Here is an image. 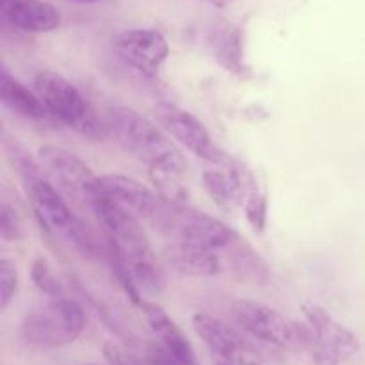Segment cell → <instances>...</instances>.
Instances as JSON below:
<instances>
[{"mask_svg":"<svg viewBox=\"0 0 365 365\" xmlns=\"http://www.w3.org/2000/svg\"><path fill=\"white\" fill-rule=\"evenodd\" d=\"M86 205L102 225L109 239V248L127 267L139 291H145L146 294L152 296L163 294L166 289V277L145 230L139 225V220L120 209L106 195L102 180L88 198Z\"/></svg>","mask_w":365,"mask_h":365,"instance_id":"obj_1","label":"cell"},{"mask_svg":"<svg viewBox=\"0 0 365 365\" xmlns=\"http://www.w3.org/2000/svg\"><path fill=\"white\" fill-rule=\"evenodd\" d=\"M106 121L109 135L116 139L121 148L141 160L148 168V173H185L187 163L159 123H153L150 118L127 106L109 107Z\"/></svg>","mask_w":365,"mask_h":365,"instance_id":"obj_2","label":"cell"},{"mask_svg":"<svg viewBox=\"0 0 365 365\" xmlns=\"http://www.w3.org/2000/svg\"><path fill=\"white\" fill-rule=\"evenodd\" d=\"M34 91L56 120L82 138L95 143H102L109 138L106 118L100 116L84 93L64 75L53 70H41L34 77Z\"/></svg>","mask_w":365,"mask_h":365,"instance_id":"obj_3","label":"cell"},{"mask_svg":"<svg viewBox=\"0 0 365 365\" xmlns=\"http://www.w3.org/2000/svg\"><path fill=\"white\" fill-rule=\"evenodd\" d=\"M150 221L155 230L171 242H187L216 252L237 241V235L227 223L187 203H170L160 200Z\"/></svg>","mask_w":365,"mask_h":365,"instance_id":"obj_4","label":"cell"},{"mask_svg":"<svg viewBox=\"0 0 365 365\" xmlns=\"http://www.w3.org/2000/svg\"><path fill=\"white\" fill-rule=\"evenodd\" d=\"M84 327L82 307L75 299L61 296L27 314L21 323V335L36 348H61L77 341Z\"/></svg>","mask_w":365,"mask_h":365,"instance_id":"obj_5","label":"cell"},{"mask_svg":"<svg viewBox=\"0 0 365 365\" xmlns=\"http://www.w3.org/2000/svg\"><path fill=\"white\" fill-rule=\"evenodd\" d=\"M153 116L170 138L198 159L210 164H228L232 157L212 139L205 125L192 113L170 100H160L153 106Z\"/></svg>","mask_w":365,"mask_h":365,"instance_id":"obj_6","label":"cell"},{"mask_svg":"<svg viewBox=\"0 0 365 365\" xmlns=\"http://www.w3.org/2000/svg\"><path fill=\"white\" fill-rule=\"evenodd\" d=\"M307 324L314 330L309 349L316 365H342L360 351V341L351 330L339 323L327 309L314 302L302 305Z\"/></svg>","mask_w":365,"mask_h":365,"instance_id":"obj_7","label":"cell"},{"mask_svg":"<svg viewBox=\"0 0 365 365\" xmlns=\"http://www.w3.org/2000/svg\"><path fill=\"white\" fill-rule=\"evenodd\" d=\"M230 314L237 327L259 341L280 348L298 344V324L277 309L253 299H235L230 305Z\"/></svg>","mask_w":365,"mask_h":365,"instance_id":"obj_8","label":"cell"},{"mask_svg":"<svg viewBox=\"0 0 365 365\" xmlns=\"http://www.w3.org/2000/svg\"><path fill=\"white\" fill-rule=\"evenodd\" d=\"M114 52L127 66L155 77L170 57V43L155 29H128L114 38Z\"/></svg>","mask_w":365,"mask_h":365,"instance_id":"obj_9","label":"cell"},{"mask_svg":"<svg viewBox=\"0 0 365 365\" xmlns=\"http://www.w3.org/2000/svg\"><path fill=\"white\" fill-rule=\"evenodd\" d=\"M192 327H195L198 337L205 342L207 348L230 365H271L246 342L245 337L239 335L234 328L228 327L217 317L210 314L198 312L192 316Z\"/></svg>","mask_w":365,"mask_h":365,"instance_id":"obj_10","label":"cell"},{"mask_svg":"<svg viewBox=\"0 0 365 365\" xmlns=\"http://www.w3.org/2000/svg\"><path fill=\"white\" fill-rule=\"evenodd\" d=\"M21 182L25 196L29 198L39 225L50 234L66 237L81 220L71 212L70 205L64 202L57 189L41 173L21 177Z\"/></svg>","mask_w":365,"mask_h":365,"instance_id":"obj_11","label":"cell"},{"mask_svg":"<svg viewBox=\"0 0 365 365\" xmlns=\"http://www.w3.org/2000/svg\"><path fill=\"white\" fill-rule=\"evenodd\" d=\"M39 163L43 168L48 170V173L66 189L70 195L82 198L88 202L100 184L98 175L93 173L91 168L84 163L78 155L66 148H61L57 145H43L38 150Z\"/></svg>","mask_w":365,"mask_h":365,"instance_id":"obj_12","label":"cell"},{"mask_svg":"<svg viewBox=\"0 0 365 365\" xmlns=\"http://www.w3.org/2000/svg\"><path fill=\"white\" fill-rule=\"evenodd\" d=\"M106 195L120 209L134 216L135 220H152L159 207L160 198L150 191L145 184L121 173H107L100 177Z\"/></svg>","mask_w":365,"mask_h":365,"instance_id":"obj_13","label":"cell"},{"mask_svg":"<svg viewBox=\"0 0 365 365\" xmlns=\"http://www.w3.org/2000/svg\"><path fill=\"white\" fill-rule=\"evenodd\" d=\"M145 314L146 321L150 324V330L153 331L157 339V344L168 353L173 360L180 365H198V356H196L195 348L187 335L182 331V328L168 316L166 310L153 302H143L139 307Z\"/></svg>","mask_w":365,"mask_h":365,"instance_id":"obj_14","label":"cell"},{"mask_svg":"<svg viewBox=\"0 0 365 365\" xmlns=\"http://www.w3.org/2000/svg\"><path fill=\"white\" fill-rule=\"evenodd\" d=\"M0 11L11 27L32 34L57 31L63 24L61 11L45 0H0Z\"/></svg>","mask_w":365,"mask_h":365,"instance_id":"obj_15","label":"cell"},{"mask_svg":"<svg viewBox=\"0 0 365 365\" xmlns=\"http://www.w3.org/2000/svg\"><path fill=\"white\" fill-rule=\"evenodd\" d=\"M163 259L178 274L192 278L217 277L223 269L220 255L214 250L187 242H170L163 250Z\"/></svg>","mask_w":365,"mask_h":365,"instance_id":"obj_16","label":"cell"},{"mask_svg":"<svg viewBox=\"0 0 365 365\" xmlns=\"http://www.w3.org/2000/svg\"><path fill=\"white\" fill-rule=\"evenodd\" d=\"M228 171L234 177L235 185L241 195V207L245 209L246 220L255 232H264L267 225V198L260 189L255 173L246 163L239 159H230Z\"/></svg>","mask_w":365,"mask_h":365,"instance_id":"obj_17","label":"cell"},{"mask_svg":"<svg viewBox=\"0 0 365 365\" xmlns=\"http://www.w3.org/2000/svg\"><path fill=\"white\" fill-rule=\"evenodd\" d=\"M207 43H209L214 59L221 68L239 75V77H245L248 66L245 63L242 34L239 27H235L230 21H220L210 27L209 34H207Z\"/></svg>","mask_w":365,"mask_h":365,"instance_id":"obj_18","label":"cell"},{"mask_svg":"<svg viewBox=\"0 0 365 365\" xmlns=\"http://www.w3.org/2000/svg\"><path fill=\"white\" fill-rule=\"evenodd\" d=\"M0 100L7 109L25 120L43 121L52 116L38 93L29 89L24 82L13 77L7 70H2V77H0Z\"/></svg>","mask_w":365,"mask_h":365,"instance_id":"obj_19","label":"cell"},{"mask_svg":"<svg viewBox=\"0 0 365 365\" xmlns=\"http://www.w3.org/2000/svg\"><path fill=\"white\" fill-rule=\"evenodd\" d=\"M202 184L207 195L212 198V202L227 212H232L235 207H241V195H239V189L232 178L230 171H227V173L217 170L203 171Z\"/></svg>","mask_w":365,"mask_h":365,"instance_id":"obj_20","label":"cell"},{"mask_svg":"<svg viewBox=\"0 0 365 365\" xmlns=\"http://www.w3.org/2000/svg\"><path fill=\"white\" fill-rule=\"evenodd\" d=\"M234 267L242 278L259 284H266L269 280L267 266L262 262L259 253L253 252L248 246H239L234 250Z\"/></svg>","mask_w":365,"mask_h":365,"instance_id":"obj_21","label":"cell"},{"mask_svg":"<svg viewBox=\"0 0 365 365\" xmlns=\"http://www.w3.org/2000/svg\"><path fill=\"white\" fill-rule=\"evenodd\" d=\"M31 278L32 284H34L43 294L50 296V298H61V296H63V285L57 280L56 274L52 273L48 260L43 255H38L32 260Z\"/></svg>","mask_w":365,"mask_h":365,"instance_id":"obj_22","label":"cell"},{"mask_svg":"<svg viewBox=\"0 0 365 365\" xmlns=\"http://www.w3.org/2000/svg\"><path fill=\"white\" fill-rule=\"evenodd\" d=\"M18 292V269L14 260L4 257L0 260V310L11 305Z\"/></svg>","mask_w":365,"mask_h":365,"instance_id":"obj_23","label":"cell"},{"mask_svg":"<svg viewBox=\"0 0 365 365\" xmlns=\"http://www.w3.org/2000/svg\"><path fill=\"white\" fill-rule=\"evenodd\" d=\"M0 235L7 242H16L21 239L20 217L7 202L2 203V212H0Z\"/></svg>","mask_w":365,"mask_h":365,"instance_id":"obj_24","label":"cell"},{"mask_svg":"<svg viewBox=\"0 0 365 365\" xmlns=\"http://www.w3.org/2000/svg\"><path fill=\"white\" fill-rule=\"evenodd\" d=\"M102 353L109 365H143L130 351H127L118 342H106L102 346Z\"/></svg>","mask_w":365,"mask_h":365,"instance_id":"obj_25","label":"cell"},{"mask_svg":"<svg viewBox=\"0 0 365 365\" xmlns=\"http://www.w3.org/2000/svg\"><path fill=\"white\" fill-rule=\"evenodd\" d=\"M146 365H180L177 360L171 359L157 342L146 346Z\"/></svg>","mask_w":365,"mask_h":365,"instance_id":"obj_26","label":"cell"},{"mask_svg":"<svg viewBox=\"0 0 365 365\" xmlns=\"http://www.w3.org/2000/svg\"><path fill=\"white\" fill-rule=\"evenodd\" d=\"M200 2H205V4H209V6H214V7H220V9H223V7L230 6L234 0H200Z\"/></svg>","mask_w":365,"mask_h":365,"instance_id":"obj_27","label":"cell"},{"mask_svg":"<svg viewBox=\"0 0 365 365\" xmlns=\"http://www.w3.org/2000/svg\"><path fill=\"white\" fill-rule=\"evenodd\" d=\"M71 2H81V4H88V2H98V0H71Z\"/></svg>","mask_w":365,"mask_h":365,"instance_id":"obj_28","label":"cell"},{"mask_svg":"<svg viewBox=\"0 0 365 365\" xmlns=\"http://www.w3.org/2000/svg\"><path fill=\"white\" fill-rule=\"evenodd\" d=\"M217 365H230V364H225V362H223V364H217Z\"/></svg>","mask_w":365,"mask_h":365,"instance_id":"obj_29","label":"cell"},{"mask_svg":"<svg viewBox=\"0 0 365 365\" xmlns=\"http://www.w3.org/2000/svg\"><path fill=\"white\" fill-rule=\"evenodd\" d=\"M86 365H91V364H86Z\"/></svg>","mask_w":365,"mask_h":365,"instance_id":"obj_30","label":"cell"}]
</instances>
